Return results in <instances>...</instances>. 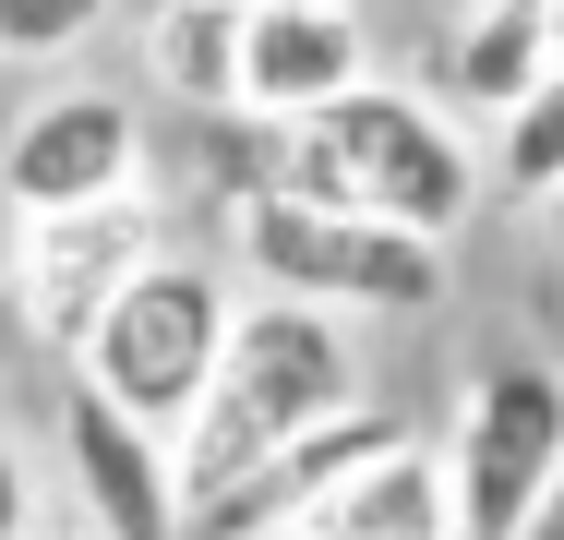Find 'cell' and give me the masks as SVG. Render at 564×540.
Instances as JSON below:
<instances>
[{
  "label": "cell",
  "mask_w": 564,
  "mask_h": 540,
  "mask_svg": "<svg viewBox=\"0 0 564 540\" xmlns=\"http://www.w3.org/2000/svg\"><path fill=\"white\" fill-rule=\"evenodd\" d=\"M48 540H61V529H48ZM73 540H85V529H73Z\"/></svg>",
  "instance_id": "20"
},
{
  "label": "cell",
  "mask_w": 564,
  "mask_h": 540,
  "mask_svg": "<svg viewBox=\"0 0 564 540\" xmlns=\"http://www.w3.org/2000/svg\"><path fill=\"white\" fill-rule=\"evenodd\" d=\"M553 73V0H456V24L433 36V85L456 108H505Z\"/></svg>",
  "instance_id": "11"
},
{
  "label": "cell",
  "mask_w": 564,
  "mask_h": 540,
  "mask_svg": "<svg viewBox=\"0 0 564 540\" xmlns=\"http://www.w3.org/2000/svg\"><path fill=\"white\" fill-rule=\"evenodd\" d=\"M397 444H409V421H397V409H348V421L301 432L289 456H264V468H252L228 505H205L181 540H289L313 505H325V493H348V480H360L372 456H397Z\"/></svg>",
  "instance_id": "10"
},
{
  "label": "cell",
  "mask_w": 564,
  "mask_h": 540,
  "mask_svg": "<svg viewBox=\"0 0 564 540\" xmlns=\"http://www.w3.org/2000/svg\"><path fill=\"white\" fill-rule=\"evenodd\" d=\"M228 264L264 289V301H301V313H433L445 301V240H409V228H372L348 205H301V193H252L228 205Z\"/></svg>",
  "instance_id": "4"
},
{
  "label": "cell",
  "mask_w": 564,
  "mask_h": 540,
  "mask_svg": "<svg viewBox=\"0 0 564 540\" xmlns=\"http://www.w3.org/2000/svg\"><path fill=\"white\" fill-rule=\"evenodd\" d=\"M61 468H73L85 540H181L169 444H156V432H132L109 397H85V385H61Z\"/></svg>",
  "instance_id": "9"
},
{
  "label": "cell",
  "mask_w": 564,
  "mask_h": 540,
  "mask_svg": "<svg viewBox=\"0 0 564 540\" xmlns=\"http://www.w3.org/2000/svg\"><path fill=\"white\" fill-rule=\"evenodd\" d=\"M289 540H456V480H445V444H397V456H372L348 493H325L313 517Z\"/></svg>",
  "instance_id": "12"
},
{
  "label": "cell",
  "mask_w": 564,
  "mask_h": 540,
  "mask_svg": "<svg viewBox=\"0 0 564 540\" xmlns=\"http://www.w3.org/2000/svg\"><path fill=\"white\" fill-rule=\"evenodd\" d=\"M228 324H240V301H228L217 264H205V252H156L109 313H97L85 360H73V385L109 397L132 432L181 444V421L205 409V385H217V360H228Z\"/></svg>",
  "instance_id": "3"
},
{
  "label": "cell",
  "mask_w": 564,
  "mask_h": 540,
  "mask_svg": "<svg viewBox=\"0 0 564 540\" xmlns=\"http://www.w3.org/2000/svg\"><path fill=\"white\" fill-rule=\"evenodd\" d=\"M120 0H0V61H73Z\"/></svg>",
  "instance_id": "15"
},
{
  "label": "cell",
  "mask_w": 564,
  "mask_h": 540,
  "mask_svg": "<svg viewBox=\"0 0 564 540\" xmlns=\"http://www.w3.org/2000/svg\"><path fill=\"white\" fill-rule=\"evenodd\" d=\"M156 252H169L156 193H132V205H85V216H36V228H12V324H24L48 360H85L97 313H109Z\"/></svg>",
  "instance_id": "6"
},
{
  "label": "cell",
  "mask_w": 564,
  "mask_h": 540,
  "mask_svg": "<svg viewBox=\"0 0 564 540\" xmlns=\"http://www.w3.org/2000/svg\"><path fill=\"white\" fill-rule=\"evenodd\" d=\"M480 193H505V205H564V61L529 85V97L492 120V156H480Z\"/></svg>",
  "instance_id": "14"
},
{
  "label": "cell",
  "mask_w": 564,
  "mask_h": 540,
  "mask_svg": "<svg viewBox=\"0 0 564 540\" xmlns=\"http://www.w3.org/2000/svg\"><path fill=\"white\" fill-rule=\"evenodd\" d=\"M348 409H372V397H360V348H348V324L337 313H301V301H240L217 385H205V409H193L181 444H169L181 529H193L205 505H228L264 456H289L301 432L348 421Z\"/></svg>",
  "instance_id": "1"
},
{
  "label": "cell",
  "mask_w": 564,
  "mask_h": 540,
  "mask_svg": "<svg viewBox=\"0 0 564 540\" xmlns=\"http://www.w3.org/2000/svg\"><path fill=\"white\" fill-rule=\"evenodd\" d=\"M264 193L348 205L372 228H409V240H456L468 205H480V156L456 144V120L421 85H360L325 120H289L276 132V181Z\"/></svg>",
  "instance_id": "2"
},
{
  "label": "cell",
  "mask_w": 564,
  "mask_h": 540,
  "mask_svg": "<svg viewBox=\"0 0 564 540\" xmlns=\"http://www.w3.org/2000/svg\"><path fill=\"white\" fill-rule=\"evenodd\" d=\"M240 24H252V0H156L144 12V73L193 120H240Z\"/></svg>",
  "instance_id": "13"
},
{
  "label": "cell",
  "mask_w": 564,
  "mask_h": 540,
  "mask_svg": "<svg viewBox=\"0 0 564 540\" xmlns=\"http://www.w3.org/2000/svg\"><path fill=\"white\" fill-rule=\"evenodd\" d=\"M360 85H372V24L348 0H252V24H240V120L289 132V120H325Z\"/></svg>",
  "instance_id": "8"
},
{
  "label": "cell",
  "mask_w": 564,
  "mask_h": 540,
  "mask_svg": "<svg viewBox=\"0 0 564 540\" xmlns=\"http://www.w3.org/2000/svg\"><path fill=\"white\" fill-rule=\"evenodd\" d=\"M456 480V540H517L564 480V372L553 360H480L445 432Z\"/></svg>",
  "instance_id": "5"
},
{
  "label": "cell",
  "mask_w": 564,
  "mask_h": 540,
  "mask_svg": "<svg viewBox=\"0 0 564 540\" xmlns=\"http://www.w3.org/2000/svg\"><path fill=\"white\" fill-rule=\"evenodd\" d=\"M553 61H564V0H553Z\"/></svg>",
  "instance_id": "18"
},
{
  "label": "cell",
  "mask_w": 564,
  "mask_h": 540,
  "mask_svg": "<svg viewBox=\"0 0 564 540\" xmlns=\"http://www.w3.org/2000/svg\"><path fill=\"white\" fill-rule=\"evenodd\" d=\"M0 540H36V468L12 432H0Z\"/></svg>",
  "instance_id": "16"
},
{
  "label": "cell",
  "mask_w": 564,
  "mask_h": 540,
  "mask_svg": "<svg viewBox=\"0 0 564 540\" xmlns=\"http://www.w3.org/2000/svg\"><path fill=\"white\" fill-rule=\"evenodd\" d=\"M553 240H564V205H553Z\"/></svg>",
  "instance_id": "19"
},
{
  "label": "cell",
  "mask_w": 564,
  "mask_h": 540,
  "mask_svg": "<svg viewBox=\"0 0 564 540\" xmlns=\"http://www.w3.org/2000/svg\"><path fill=\"white\" fill-rule=\"evenodd\" d=\"M517 540H564V480H553V493H541V517H529V529H517Z\"/></svg>",
  "instance_id": "17"
},
{
  "label": "cell",
  "mask_w": 564,
  "mask_h": 540,
  "mask_svg": "<svg viewBox=\"0 0 564 540\" xmlns=\"http://www.w3.org/2000/svg\"><path fill=\"white\" fill-rule=\"evenodd\" d=\"M144 193V108L109 85H61L0 132V205L24 216H85V205H132Z\"/></svg>",
  "instance_id": "7"
}]
</instances>
